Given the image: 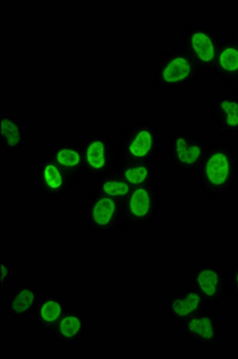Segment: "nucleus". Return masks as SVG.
Masks as SVG:
<instances>
[{
    "label": "nucleus",
    "mask_w": 238,
    "mask_h": 359,
    "mask_svg": "<svg viewBox=\"0 0 238 359\" xmlns=\"http://www.w3.org/2000/svg\"><path fill=\"white\" fill-rule=\"evenodd\" d=\"M237 154L231 144L209 142L205 157L197 170L202 192L207 196H226L238 181Z\"/></svg>",
    "instance_id": "1"
},
{
    "label": "nucleus",
    "mask_w": 238,
    "mask_h": 359,
    "mask_svg": "<svg viewBox=\"0 0 238 359\" xmlns=\"http://www.w3.org/2000/svg\"><path fill=\"white\" fill-rule=\"evenodd\" d=\"M205 71L181 47L160 49L153 60L152 77L158 88L176 90L202 81Z\"/></svg>",
    "instance_id": "2"
},
{
    "label": "nucleus",
    "mask_w": 238,
    "mask_h": 359,
    "mask_svg": "<svg viewBox=\"0 0 238 359\" xmlns=\"http://www.w3.org/2000/svg\"><path fill=\"white\" fill-rule=\"evenodd\" d=\"M118 151L121 162H156L163 152L160 130L146 121L130 125L120 135Z\"/></svg>",
    "instance_id": "3"
},
{
    "label": "nucleus",
    "mask_w": 238,
    "mask_h": 359,
    "mask_svg": "<svg viewBox=\"0 0 238 359\" xmlns=\"http://www.w3.org/2000/svg\"><path fill=\"white\" fill-rule=\"evenodd\" d=\"M85 225L94 235H111L126 230L130 223L125 211V201L101 196L90 191L85 205Z\"/></svg>",
    "instance_id": "4"
},
{
    "label": "nucleus",
    "mask_w": 238,
    "mask_h": 359,
    "mask_svg": "<svg viewBox=\"0 0 238 359\" xmlns=\"http://www.w3.org/2000/svg\"><path fill=\"white\" fill-rule=\"evenodd\" d=\"M223 41L222 34L217 29L195 25L182 30L180 47L193 57L205 72L214 74Z\"/></svg>",
    "instance_id": "5"
},
{
    "label": "nucleus",
    "mask_w": 238,
    "mask_h": 359,
    "mask_svg": "<svg viewBox=\"0 0 238 359\" xmlns=\"http://www.w3.org/2000/svg\"><path fill=\"white\" fill-rule=\"evenodd\" d=\"M84 172L99 179L118 172L120 167L118 144L106 135H89L80 142Z\"/></svg>",
    "instance_id": "6"
},
{
    "label": "nucleus",
    "mask_w": 238,
    "mask_h": 359,
    "mask_svg": "<svg viewBox=\"0 0 238 359\" xmlns=\"http://www.w3.org/2000/svg\"><path fill=\"white\" fill-rule=\"evenodd\" d=\"M169 159L178 172H197L209 142L197 132H175L169 137Z\"/></svg>",
    "instance_id": "7"
},
{
    "label": "nucleus",
    "mask_w": 238,
    "mask_h": 359,
    "mask_svg": "<svg viewBox=\"0 0 238 359\" xmlns=\"http://www.w3.org/2000/svg\"><path fill=\"white\" fill-rule=\"evenodd\" d=\"M190 285L202 294L207 309L234 297L230 276L214 265L195 266L189 274Z\"/></svg>",
    "instance_id": "8"
},
{
    "label": "nucleus",
    "mask_w": 238,
    "mask_h": 359,
    "mask_svg": "<svg viewBox=\"0 0 238 359\" xmlns=\"http://www.w3.org/2000/svg\"><path fill=\"white\" fill-rule=\"evenodd\" d=\"M125 211L130 225H151L162 211V189L158 182L133 188L125 199Z\"/></svg>",
    "instance_id": "9"
},
{
    "label": "nucleus",
    "mask_w": 238,
    "mask_h": 359,
    "mask_svg": "<svg viewBox=\"0 0 238 359\" xmlns=\"http://www.w3.org/2000/svg\"><path fill=\"white\" fill-rule=\"evenodd\" d=\"M79 175L67 172L48 156H41L37 165L38 192L50 201H62L77 184Z\"/></svg>",
    "instance_id": "10"
},
{
    "label": "nucleus",
    "mask_w": 238,
    "mask_h": 359,
    "mask_svg": "<svg viewBox=\"0 0 238 359\" xmlns=\"http://www.w3.org/2000/svg\"><path fill=\"white\" fill-rule=\"evenodd\" d=\"M181 333L189 343L214 350L220 345V318L204 311L186 320L180 326Z\"/></svg>",
    "instance_id": "11"
},
{
    "label": "nucleus",
    "mask_w": 238,
    "mask_h": 359,
    "mask_svg": "<svg viewBox=\"0 0 238 359\" xmlns=\"http://www.w3.org/2000/svg\"><path fill=\"white\" fill-rule=\"evenodd\" d=\"M8 292L6 304L3 309L5 318L10 321L33 323L37 302L41 296L40 290L30 284L15 283Z\"/></svg>",
    "instance_id": "12"
},
{
    "label": "nucleus",
    "mask_w": 238,
    "mask_h": 359,
    "mask_svg": "<svg viewBox=\"0 0 238 359\" xmlns=\"http://www.w3.org/2000/svg\"><path fill=\"white\" fill-rule=\"evenodd\" d=\"M168 316L173 326L180 327L186 320L207 311L205 301L193 286L174 289L168 298Z\"/></svg>",
    "instance_id": "13"
},
{
    "label": "nucleus",
    "mask_w": 238,
    "mask_h": 359,
    "mask_svg": "<svg viewBox=\"0 0 238 359\" xmlns=\"http://www.w3.org/2000/svg\"><path fill=\"white\" fill-rule=\"evenodd\" d=\"M67 308L69 306L65 297L41 294L34 315V326L37 331L52 338Z\"/></svg>",
    "instance_id": "14"
},
{
    "label": "nucleus",
    "mask_w": 238,
    "mask_h": 359,
    "mask_svg": "<svg viewBox=\"0 0 238 359\" xmlns=\"http://www.w3.org/2000/svg\"><path fill=\"white\" fill-rule=\"evenodd\" d=\"M29 143V127L16 114L0 116V152L16 155Z\"/></svg>",
    "instance_id": "15"
},
{
    "label": "nucleus",
    "mask_w": 238,
    "mask_h": 359,
    "mask_svg": "<svg viewBox=\"0 0 238 359\" xmlns=\"http://www.w3.org/2000/svg\"><path fill=\"white\" fill-rule=\"evenodd\" d=\"M209 118L222 135H238V91L216 96Z\"/></svg>",
    "instance_id": "16"
},
{
    "label": "nucleus",
    "mask_w": 238,
    "mask_h": 359,
    "mask_svg": "<svg viewBox=\"0 0 238 359\" xmlns=\"http://www.w3.org/2000/svg\"><path fill=\"white\" fill-rule=\"evenodd\" d=\"M87 316L77 308L69 306L58 323L52 339L62 346H74L83 343V340L87 337Z\"/></svg>",
    "instance_id": "17"
},
{
    "label": "nucleus",
    "mask_w": 238,
    "mask_h": 359,
    "mask_svg": "<svg viewBox=\"0 0 238 359\" xmlns=\"http://www.w3.org/2000/svg\"><path fill=\"white\" fill-rule=\"evenodd\" d=\"M214 74L222 78L232 91H238V45L229 37L219 49Z\"/></svg>",
    "instance_id": "18"
},
{
    "label": "nucleus",
    "mask_w": 238,
    "mask_h": 359,
    "mask_svg": "<svg viewBox=\"0 0 238 359\" xmlns=\"http://www.w3.org/2000/svg\"><path fill=\"white\" fill-rule=\"evenodd\" d=\"M46 155L67 172L79 176L84 172V157L80 144L54 142L47 147Z\"/></svg>",
    "instance_id": "19"
},
{
    "label": "nucleus",
    "mask_w": 238,
    "mask_h": 359,
    "mask_svg": "<svg viewBox=\"0 0 238 359\" xmlns=\"http://www.w3.org/2000/svg\"><path fill=\"white\" fill-rule=\"evenodd\" d=\"M118 175L133 188L157 182L156 162H121Z\"/></svg>",
    "instance_id": "20"
},
{
    "label": "nucleus",
    "mask_w": 238,
    "mask_h": 359,
    "mask_svg": "<svg viewBox=\"0 0 238 359\" xmlns=\"http://www.w3.org/2000/svg\"><path fill=\"white\" fill-rule=\"evenodd\" d=\"M133 187L125 181L118 174L102 176L94 181V191L101 196H109L119 201H125L128 194L132 192Z\"/></svg>",
    "instance_id": "21"
},
{
    "label": "nucleus",
    "mask_w": 238,
    "mask_h": 359,
    "mask_svg": "<svg viewBox=\"0 0 238 359\" xmlns=\"http://www.w3.org/2000/svg\"><path fill=\"white\" fill-rule=\"evenodd\" d=\"M15 285L13 282V267L8 257H1L0 260V290L5 292Z\"/></svg>",
    "instance_id": "22"
},
{
    "label": "nucleus",
    "mask_w": 238,
    "mask_h": 359,
    "mask_svg": "<svg viewBox=\"0 0 238 359\" xmlns=\"http://www.w3.org/2000/svg\"><path fill=\"white\" fill-rule=\"evenodd\" d=\"M230 282L232 287V294L238 298V260L234 262L230 269Z\"/></svg>",
    "instance_id": "23"
},
{
    "label": "nucleus",
    "mask_w": 238,
    "mask_h": 359,
    "mask_svg": "<svg viewBox=\"0 0 238 359\" xmlns=\"http://www.w3.org/2000/svg\"><path fill=\"white\" fill-rule=\"evenodd\" d=\"M229 39L234 40L238 45V23H232L229 30Z\"/></svg>",
    "instance_id": "24"
}]
</instances>
